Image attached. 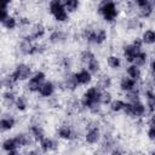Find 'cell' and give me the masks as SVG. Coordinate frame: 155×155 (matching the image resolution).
Segmentation results:
<instances>
[{"instance_id":"cell-3","label":"cell","mask_w":155,"mask_h":155,"mask_svg":"<svg viewBox=\"0 0 155 155\" xmlns=\"http://www.w3.org/2000/svg\"><path fill=\"white\" fill-rule=\"evenodd\" d=\"M82 35H84V39L86 41L92 42V44L101 45V44H103L107 40L108 33L103 28H98V29H85L84 33H82Z\"/></svg>"},{"instance_id":"cell-5","label":"cell","mask_w":155,"mask_h":155,"mask_svg":"<svg viewBox=\"0 0 155 155\" xmlns=\"http://www.w3.org/2000/svg\"><path fill=\"white\" fill-rule=\"evenodd\" d=\"M122 111L132 117H140L144 115L145 113V105L140 102V101H136V102H125V107L122 109Z\"/></svg>"},{"instance_id":"cell-30","label":"cell","mask_w":155,"mask_h":155,"mask_svg":"<svg viewBox=\"0 0 155 155\" xmlns=\"http://www.w3.org/2000/svg\"><path fill=\"white\" fill-rule=\"evenodd\" d=\"M147 102H148L149 111H150V114H153L154 107H155V97H154V93L151 91H148L147 92Z\"/></svg>"},{"instance_id":"cell-38","label":"cell","mask_w":155,"mask_h":155,"mask_svg":"<svg viewBox=\"0 0 155 155\" xmlns=\"http://www.w3.org/2000/svg\"><path fill=\"white\" fill-rule=\"evenodd\" d=\"M12 0H0V4L1 5H5V6H8V4L11 2Z\"/></svg>"},{"instance_id":"cell-11","label":"cell","mask_w":155,"mask_h":155,"mask_svg":"<svg viewBox=\"0 0 155 155\" xmlns=\"http://www.w3.org/2000/svg\"><path fill=\"white\" fill-rule=\"evenodd\" d=\"M38 93L41 97H45V98L51 97L54 93V85H53V82H51V81H44L41 84V86L39 87Z\"/></svg>"},{"instance_id":"cell-24","label":"cell","mask_w":155,"mask_h":155,"mask_svg":"<svg viewBox=\"0 0 155 155\" xmlns=\"http://www.w3.org/2000/svg\"><path fill=\"white\" fill-rule=\"evenodd\" d=\"M107 63L111 69H119L121 67V59L117 56H113V54L109 56L107 59Z\"/></svg>"},{"instance_id":"cell-4","label":"cell","mask_w":155,"mask_h":155,"mask_svg":"<svg viewBox=\"0 0 155 155\" xmlns=\"http://www.w3.org/2000/svg\"><path fill=\"white\" fill-rule=\"evenodd\" d=\"M50 12L57 22H65L68 21L69 13L67 12L62 0H51L50 1Z\"/></svg>"},{"instance_id":"cell-18","label":"cell","mask_w":155,"mask_h":155,"mask_svg":"<svg viewBox=\"0 0 155 155\" xmlns=\"http://www.w3.org/2000/svg\"><path fill=\"white\" fill-rule=\"evenodd\" d=\"M127 76L133 79L134 81H138L140 80V76H142V71H140V68L133 63H131V65H128L127 68Z\"/></svg>"},{"instance_id":"cell-19","label":"cell","mask_w":155,"mask_h":155,"mask_svg":"<svg viewBox=\"0 0 155 155\" xmlns=\"http://www.w3.org/2000/svg\"><path fill=\"white\" fill-rule=\"evenodd\" d=\"M40 148L42 149V151L47 153V151H51L56 148V143L51 139V138H47V137H44L41 140H40Z\"/></svg>"},{"instance_id":"cell-17","label":"cell","mask_w":155,"mask_h":155,"mask_svg":"<svg viewBox=\"0 0 155 155\" xmlns=\"http://www.w3.org/2000/svg\"><path fill=\"white\" fill-rule=\"evenodd\" d=\"M136 86H137V81H134L133 79H131L128 76L122 78L121 81H120V88L125 92H128V91L133 90Z\"/></svg>"},{"instance_id":"cell-2","label":"cell","mask_w":155,"mask_h":155,"mask_svg":"<svg viewBox=\"0 0 155 155\" xmlns=\"http://www.w3.org/2000/svg\"><path fill=\"white\" fill-rule=\"evenodd\" d=\"M98 10L105 22H113L117 17V8L113 0H103L99 4Z\"/></svg>"},{"instance_id":"cell-16","label":"cell","mask_w":155,"mask_h":155,"mask_svg":"<svg viewBox=\"0 0 155 155\" xmlns=\"http://www.w3.org/2000/svg\"><path fill=\"white\" fill-rule=\"evenodd\" d=\"M58 136H59V138H62V139L69 140V139H71L73 136H74L73 128H71L69 125H62V126H59V128H58Z\"/></svg>"},{"instance_id":"cell-32","label":"cell","mask_w":155,"mask_h":155,"mask_svg":"<svg viewBox=\"0 0 155 155\" xmlns=\"http://www.w3.org/2000/svg\"><path fill=\"white\" fill-rule=\"evenodd\" d=\"M153 8H154V5H153V1H150L148 5H145L143 8H140L142 16H143V17H149V16L153 13Z\"/></svg>"},{"instance_id":"cell-27","label":"cell","mask_w":155,"mask_h":155,"mask_svg":"<svg viewBox=\"0 0 155 155\" xmlns=\"http://www.w3.org/2000/svg\"><path fill=\"white\" fill-rule=\"evenodd\" d=\"M2 25L6 28V29H15L16 27H17V21H16V18L15 17H12V16H7L4 21H2Z\"/></svg>"},{"instance_id":"cell-29","label":"cell","mask_w":155,"mask_h":155,"mask_svg":"<svg viewBox=\"0 0 155 155\" xmlns=\"http://www.w3.org/2000/svg\"><path fill=\"white\" fill-rule=\"evenodd\" d=\"M16 142H17V144H18V147L19 148H22V147H27L28 144H29V137L28 136H25V134H17L16 137Z\"/></svg>"},{"instance_id":"cell-13","label":"cell","mask_w":155,"mask_h":155,"mask_svg":"<svg viewBox=\"0 0 155 155\" xmlns=\"http://www.w3.org/2000/svg\"><path fill=\"white\" fill-rule=\"evenodd\" d=\"M16 125V120L15 117L12 116H4L0 119V131L1 132H6V131H10L15 127Z\"/></svg>"},{"instance_id":"cell-35","label":"cell","mask_w":155,"mask_h":155,"mask_svg":"<svg viewBox=\"0 0 155 155\" xmlns=\"http://www.w3.org/2000/svg\"><path fill=\"white\" fill-rule=\"evenodd\" d=\"M148 137H149L150 140H154V139H155V127H154V122H153V120L150 121V125H149Z\"/></svg>"},{"instance_id":"cell-25","label":"cell","mask_w":155,"mask_h":155,"mask_svg":"<svg viewBox=\"0 0 155 155\" xmlns=\"http://www.w3.org/2000/svg\"><path fill=\"white\" fill-rule=\"evenodd\" d=\"M147 59H148V54L145 53V52H143V51H140L137 56H136V58L133 59V64H136V65H138V67H140V65H144L145 63H147Z\"/></svg>"},{"instance_id":"cell-8","label":"cell","mask_w":155,"mask_h":155,"mask_svg":"<svg viewBox=\"0 0 155 155\" xmlns=\"http://www.w3.org/2000/svg\"><path fill=\"white\" fill-rule=\"evenodd\" d=\"M45 73L44 71H36L34 75H30V79L27 84V87L30 92H38L39 87L41 86V84L45 81Z\"/></svg>"},{"instance_id":"cell-26","label":"cell","mask_w":155,"mask_h":155,"mask_svg":"<svg viewBox=\"0 0 155 155\" xmlns=\"http://www.w3.org/2000/svg\"><path fill=\"white\" fill-rule=\"evenodd\" d=\"M15 105H16V108H17L19 111H24V110L27 109V107H28V103H27L25 97H24V96L17 97L16 101H15Z\"/></svg>"},{"instance_id":"cell-15","label":"cell","mask_w":155,"mask_h":155,"mask_svg":"<svg viewBox=\"0 0 155 155\" xmlns=\"http://www.w3.org/2000/svg\"><path fill=\"white\" fill-rule=\"evenodd\" d=\"M44 35H45V27L42 24H36L35 28L33 29V33L29 36L24 38V39H27L29 41H34V40H38L40 38H42Z\"/></svg>"},{"instance_id":"cell-22","label":"cell","mask_w":155,"mask_h":155,"mask_svg":"<svg viewBox=\"0 0 155 155\" xmlns=\"http://www.w3.org/2000/svg\"><path fill=\"white\" fill-rule=\"evenodd\" d=\"M62 1H63V5H64L68 13L75 12L79 8V5H80L79 0H62Z\"/></svg>"},{"instance_id":"cell-7","label":"cell","mask_w":155,"mask_h":155,"mask_svg":"<svg viewBox=\"0 0 155 155\" xmlns=\"http://www.w3.org/2000/svg\"><path fill=\"white\" fill-rule=\"evenodd\" d=\"M142 45H143L142 40L140 39H136L132 44L126 45L124 47V56H125V58H126L127 62H130V63L133 62V59L136 58V56L142 51Z\"/></svg>"},{"instance_id":"cell-21","label":"cell","mask_w":155,"mask_h":155,"mask_svg":"<svg viewBox=\"0 0 155 155\" xmlns=\"http://www.w3.org/2000/svg\"><path fill=\"white\" fill-rule=\"evenodd\" d=\"M142 42L143 44H148V45H153L154 42H155V33H154V30H151V29H148V30H145L144 33H143V35H142Z\"/></svg>"},{"instance_id":"cell-1","label":"cell","mask_w":155,"mask_h":155,"mask_svg":"<svg viewBox=\"0 0 155 155\" xmlns=\"http://www.w3.org/2000/svg\"><path fill=\"white\" fill-rule=\"evenodd\" d=\"M101 98H102L101 88L97 86H92L84 92L82 98H81V104H82V107H85L87 109H94L99 104H102Z\"/></svg>"},{"instance_id":"cell-12","label":"cell","mask_w":155,"mask_h":155,"mask_svg":"<svg viewBox=\"0 0 155 155\" xmlns=\"http://www.w3.org/2000/svg\"><path fill=\"white\" fill-rule=\"evenodd\" d=\"M1 145H2V149H4L6 153H8V154H16V153L18 151V149H19V147H18V144H17L15 137L4 140V143H2Z\"/></svg>"},{"instance_id":"cell-6","label":"cell","mask_w":155,"mask_h":155,"mask_svg":"<svg viewBox=\"0 0 155 155\" xmlns=\"http://www.w3.org/2000/svg\"><path fill=\"white\" fill-rule=\"evenodd\" d=\"M31 75V69L28 64H18L13 73L8 76V79L12 81V82H17V81H23V80H27L28 78H30Z\"/></svg>"},{"instance_id":"cell-34","label":"cell","mask_w":155,"mask_h":155,"mask_svg":"<svg viewBox=\"0 0 155 155\" xmlns=\"http://www.w3.org/2000/svg\"><path fill=\"white\" fill-rule=\"evenodd\" d=\"M7 16H8V13H7V6L0 4V23H2V21H4Z\"/></svg>"},{"instance_id":"cell-31","label":"cell","mask_w":155,"mask_h":155,"mask_svg":"<svg viewBox=\"0 0 155 155\" xmlns=\"http://www.w3.org/2000/svg\"><path fill=\"white\" fill-rule=\"evenodd\" d=\"M127 93V98H128V102H136V101H139V92L138 90L134 87L133 90L126 92Z\"/></svg>"},{"instance_id":"cell-10","label":"cell","mask_w":155,"mask_h":155,"mask_svg":"<svg viewBox=\"0 0 155 155\" xmlns=\"http://www.w3.org/2000/svg\"><path fill=\"white\" fill-rule=\"evenodd\" d=\"M99 138H101V130H99V127L92 126V127H90L87 130L86 136H85V139H86V142L88 144H96V143H98Z\"/></svg>"},{"instance_id":"cell-20","label":"cell","mask_w":155,"mask_h":155,"mask_svg":"<svg viewBox=\"0 0 155 155\" xmlns=\"http://www.w3.org/2000/svg\"><path fill=\"white\" fill-rule=\"evenodd\" d=\"M30 133H31L33 138H34L36 142H40V140L45 137L44 130H42L39 125H31V126H30Z\"/></svg>"},{"instance_id":"cell-36","label":"cell","mask_w":155,"mask_h":155,"mask_svg":"<svg viewBox=\"0 0 155 155\" xmlns=\"http://www.w3.org/2000/svg\"><path fill=\"white\" fill-rule=\"evenodd\" d=\"M111 102V96L109 92H102V98H101V103L104 104H109Z\"/></svg>"},{"instance_id":"cell-28","label":"cell","mask_w":155,"mask_h":155,"mask_svg":"<svg viewBox=\"0 0 155 155\" xmlns=\"http://www.w3.org/2000/svg\"><path fill=\"white\" fill-rule=\"evenodd\" d=\"M64 39H65L64 33H63V31H59V30L53 31V33L51 34V36H50V41L53 42V44H56V42H61V41H63Z\"/></svg>"},{"instance_id":"cell-23","label":"cell","mask_w":155,"mask_h":155,"mask_svg":"<svg viewBox=\"0 0 155 155\" xmlns=\"http://www.w3.org/2000/svg\"><path fill=\"white\" fill-rule=\"evenodd\" d=\"M109 107H110V110L114 111V113H117V111H121L125 107V101H121V99H111V102L109 103Z\"/></svg>"},{"instance_id":"cell-9","label":"cell","mask_w":155,"mask_h":155,"mask_svg":"<svg viewBox=\"0 0 155 155\" xmlns=\"http://www.w3.org/2000/svg\"><path fill=\"white\" fill-rule=\"evenodd\" d=\"M71 79H73V81L75 82L76 86H82V85H87V84L91 82V80H92V74H91L87 69H81V70H79L78 73L73 74Z\"/></svg>"},{"instance_id":"cell-14","label":"cell","mask_w":155,"mask_h":155,"mask_svg":"<svg viewBox=\"0 0 155 155\" xmlns=\"http://www.w3.org/2000/svg\"><path fill=\"white\" fill-rule=\"evenodd\" d=\"M85 65H86L87 70H88L91 74H96V73H98V71H99V68H101V64H99V62H98V59L96 58L94 54H93L91 58H88V59L86 61Z\"/></svg>"},{"instance_id":"cell-37","label":"cell","mask_w":155,"mask_h":155,"mask_svg":"<svg viewBox=\"0 0 155 155\" xmlns=\"http://www.w3.org/2000/svg\"><path fill=\"white\" fill-rule=\"evenodd\" d=\"M136 1V5L139 7V8H143L145 5H148L151 0H134Z\"/></svg>"},{"instance_id":"cell-33","label":"cell","mask_w":155,"mask_h":155,"mask_svg":"<svg viewBox=\"0 0 155 155\" xmlns=\"http://www.w3.org/2000/svg\"><path fill=\"white\" fill-rule=\"evenodd\" d=\"M4 101L7 103V104H15V101H16V97H15V94H13V92H11V91H7V92H5L4 93Z\"/></svg>"}]
</instances>
